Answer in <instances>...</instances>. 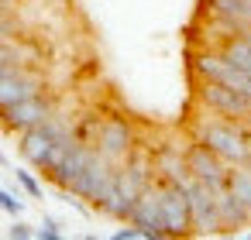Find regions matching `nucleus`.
<instances>
[{
	"label": "nucleus",
	"mask_w": 251,
	"mask_h": 240,
	"mask_svg": "<svg viewBox=\"0 0 251 240\" xmlns=\"http://www.w3.org/2000/svg\"><path fill=\"white\" fill-rule=\"evenodd\" d=\"M52 113H55V103H52L49 89H42V93H31V96H25L18 103L4 107V110H0V124H4L11 134H25V131L45 124Z\"/></svg>",
	"instance_id": "obj_3"
},
{
	"label": "nucleus",
	"mask_w": 251,
	"mask_h": 240,
	"mask_svg": "<svg viewBox=\"0 0 251 240\" xmlns=\"http://www.w3.org/2000/svg\"><path fill=\"white\" fill-rule=\"evenodd\" d=\"M93 148H97L103 158H110L114 165H124V161L131 158V151H134V127H131V120H124V117H107V120H100Z\"/></svg>",
	"instance_id": "obj_4"
},
{
	"label": "nucleus",
	"mask_w": 251,
	"mask_h": 240,
	"mask_svg": "<svg viewBox=\"0 0 251 240\" xmlns=\"http://www.w3.org/2000/svg\"><path fill=\"white\" fill-rule=\"evenodd\" d=\"M14 178L21 182V189H25L31 199H38V196H42V185H38V178H35L31 172H21V168H18V172H14Z\"/></svg>",
	"instance_id": "obj_10"
},
{
	"label": "nucleus",
	"mask_w": 251,
	"mask_h": 240,
	"mask_svg": "<svg viewBox=\"0 0 251 240\" xmlns=\"http://www.w3.org/2000/svg\"><path fill=\"white\" fill-rule=\"evenodd\" d=\"M38 237H49V240H55V237H59V226H55V219H45V223H42V230H38Z\"/></svg>",
	"instance_id": "obj_12"
},
{
	"label": "nucleus",
	"mask_w": 251,
	"mask_h": 240,
	"mask_svg": "<svg viewBox=\"0 0 251 240\" xmlns=\"http://www.w3.org/2000/svg\"><path fill=\"white\" fill-rule=\"evenodd\" d=\"M186 168H189L193 178H200L203 185H210L217 196L230 189V165L217 151H210L203 141H193L186 148Z\"/></svg>",
	"instance_id": "obj_2"
},
{
	"label": "nucleus",
	"mask_w": 251,
	"mask_h": 240,
	"mask_svg": "<svg viewBox=\"0 0 251 240\" xmlns=\"http://www.w3.org/2000/svg\"><path fill=\"white\" fill-rule=\"evenodd\" d=\"M196 141H203L210 151H217L230 168L251 161V124H244V120L210 113L196 124Z\"/></svg>",
	"instance_id": "obj_1"
},
{
	"label": "nucleus",
	"mask_w": 251,
	"mask_h": 240,
	"mask_svg": "<svg viewBox=\"0 0 251 240\" xmlns=\"http://www.w3.org/2000/svg\"><path fill=\"white\" fill-rule=\"evenodd\" d=\"M11 237H31V230H28L25 223H14V226H11Z\"/></svg>",
	"instance_id": "obj_13"
},
{
	"label": "nucleus",
	"mask_w": 251,
	"mask_h": 240,
	"mask_svg": "<svg viewBox=\"0 0 251 240\" xmlns=\"http://www.w3.org/2000/svg\"><path fill=\"white\" fill-rule=\"evenodd\" d=\"M11 38H25V35H21L18 18L11 11H4V14H0V42H11Z\"/></svg>",
	"instance_id": "obj_9"
},
{
	"label": "nucleus",
	"mask_w": 251,
	"mask_h": 240,
	"mask_svg": "<svg viewBox=\"0 0 251 240\" xmlns=\"http://www.w3.org/2000/svg\"><path fill=\"white\" fill-rule=\"evenodd\" d=\"M11 4H14V0H0V14H4V11H14Z\"/></svg>",
	"instance_id": "obj_14"
},
{
	"label": "nucleus",
	"mask_w": 251,
	"mask_h": 240,
	"mask_svg": "<svg viewBox=\"0 0 251 240\" xmlns=\"http://www.w3.org/2000/svg\"><path fill=\"white\" fill-rule=\"evenodd\" d=\"M200 103L217 113V117H230V120H244L251 124V96L230 89V86H220V83H203L200 86Z\"/></svg>",
	"instance_id": "obj_6"
},
{
	"label": "nucleus",
	"mask_w": 251,
	"mask_h": 240,
	"mask_svg": "<svg viewBox=\"0 0 251 240\" xmlns=\"http://www.w3.org/2000/svg\"><path fill=\"white\" fill-rule=\"evenodd\" d=\"M35 48L25 45V38H11V42H0V72L11 69V65H35Z\"/></svg>",
	"instance_id": "obj_8"
},
{
	"label": "nucleus",
	"mask_w": 251,
	"mask_h": 240,
	"mask_svg": "<svg viewBox=\"0 0 251 240\" xmlns=\"http://www.w3.org/2000/svg\"><path fill=\"white\" fill-rule=\"evenodd\" d=\"M155 192H158V206H162V219H165L169 237H189L193 233V209H189L186 192L172 182H155Z\"/></svg>",
	"instance_id": "obj_5"
},
{
	"label": "nucleus",
	"mask_w": 251,
	"mask_h": 240,
	"mask_svg": "<svg viewBox=\"0 0 251 240\" xmlns=\"http://www.w3.org/2000/svg\"><path fill=\"white\" fill-rule=\"evenodd\" d=\"M0 209H4V213H11V216H18L21 213V202L7 192V189H0Z\"/></svg>",
	"instance_id": "obj_11"
},
{
	"label": "nucleus",
	"mask_w": 251,
	"mask_h": 240,
	"mask_svg": "<svg viewBox=\"0 0 251 240\" xmlns=\"http://www.w3.org/2000/svg\"><path fill=\"white\" fill-rule=\"evenodd\" d=\"M0 165H7V158H4V151H0Z\"/></svg>",
	"instance_id": "obj_15"
},
{
	"label": "nucleus",
	"mask_w": 251,
	"mask_h": 240,
	"mask_svg": "<svg viewBox=\"0 0 251 240\" xmlns=\"http://www.w3.org/2000/svg\"><path fill=\"white\" fill-rule=\"evenodd\" d=\"M42 89H49V79H45L42 69H35V65H11V69L0 72V110L18 103V100H25V96H31V93H42Z\"/></svg>",
	"instance_id": "obj_7"
}]
</instances>
